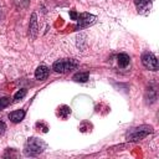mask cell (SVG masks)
<instances>
[{"instance_id":"8992f818","label":"cell","mask_w":159,"mask_h":159,"mask_svg":"<svg viewBox=\"0 0 159 159\" xmlns=\"http://www.w3.org/2000/svg\"><path fill=\"white\" fill-rule=\"evenodd\" d=\"M138 12L142 15H148L152 9V0H134Z\"/></svg>"},{"instance_id":"3957f363","label":"cell","mask_w":159,"mask_h":159,"mask_svg":"<svg viewBox=\"0 0 159 159\" xmlns=\"http://www.w3.org/2000/svg\"><path fill=\"white\" fill-rule=\"evenodd\" d=\"M78 62L75 58H63V60H57L53 65H52V70L55 72L58 73H66L71 70L77 68Z\"/></svg>"},{"instance_id":"30bf717a","label":"cell","mask_w":159,"mask_h":159,"mask_svg":"<svg viewBox=\"0 0 159 159\" xmlns=\"http://www.w3.org/2000/svg\"><path fill=\"white\" fill-rule=\"evenodd\" d=\"M117 60H118V66L120 68H125L129 65V61H130V58L127 53H119L117 56Z\"/></svg>"},{"instance_id":"9a60e30c","label":"cell","mask_w":159,"mask_h":159,"mask_svg":"<svg viewBox=\"0 0 159 159\" xmlns=\"http://www.w3.org/2000/svg\"><path fill=\"white\" fill-rule=\"evenodd\" d=\"M16 1V5L20 6V7H27L30 0H15Z\"/></svg>"},{"instance_id":"2e32d148","label":"cell","mask_w":159,"mask_h":159,"mask_svg":"<svg viewBox=\"0 0 159 159\" xmlns=\"http://www.w3.org/2000/svg\"><path fill=\"white\" fill-rule=\"evenodd\" d=\"M5 130H6V124L2 120H0V137L5 133Z\"/></svg>"},{"instance_id":"ba28073f","label":"cell","mask_w":159,"mask_h":159,"mask_svg":"<svg viewBox=\"0 0 159 159\" xmlns=\"http://www.w3.org/2000/svg\"><path fill=\"white\" fill-rule=\"evenodd\" d=\"M48 73H50V68L46 65H40L35 71V77L39 81H43L48 77Z\"/></svg>"},{"instance_id":"5b68a950","label":"cell","mask_w":159,"mask_h":159,"mask_svg":"<svg viewBox=\"0 0 159 159\" xmlns=\"http://www.w3.org/2000/svg\"><path fill=\"white\" fill-rule=\"evenodd\" d=\"M142 63L147 70L157 71L158 70V60L157 57L150 52H144L142 56Z\"/></svg>"},{"instance_id":"277c9868","label":"cell","mask_w":159,"mask_h":159,"mask_svg":"<svg viewBox=\"0 0 159 159\" xmlns=\"http://www.w3.org/2000/svg\"><path fill=\"white\" fill-rule=\"evenodd\" d=\"M96 19H97V17H96L94 15H92V14L82 12V14H80V15L77 16V26H76V29H77V30H78V29H84V27H87V26L94 24Z\"/></svg>"},{"instance_id":"8fae6325","label":"cell","mask_w":159,"mask_h":159,"mask_svg":"<svg viewBox=\"0 0 159 159\" xmlns=\"http://www.w3.org/2000/svg\"><path fill=\"white\" fill-rule=\"evenodd\" d=\"M72 78L76 82H86L88 80V73L87 72H77L76 75H73Z\"/></svg>"},{"instance_id":"52a82bcc","label":"cell","mask_w":159,"mask_h":159,"mask_svg":"<svg viewBox=\"0 0 159 159\" xmlns=\"http://www.w3.org/2000/svg\"><path fill=\"white\" fill-rule=\"evenodd\" d=\"M37 32H39V25H37V17H36V14L34 12L31 15V19H30V25H29V35L31 39H35L37 36Z\"/></svg>"},{"instance_id":"7a4b0ae2","label":"cell","mask_w":159,"mask_h":159,"mask_svg":"<svg viewBox=\"0 0 159 159\" xmlns=\"http://www.w3.org/2000/svg\"><path fill=\"white\" fill-rule=\"evenodd\" d=\"M152 132H153V128L150 125H140V127H135V128L129 129L125 134V138H127V140L135 142V140H140V139L145 138Z\"/></svg>"},{"instance_id":"9c48e42d","label":"cell","mask_w":159,"mask_h":159,"mask_svg":"<svg viewBox=\"0 0 159 159\" xmlns=\"http://www.w3.org/2000/svg\"><path fill=\"white\" fill-rule=\"evenodd\" d=\"M25 111L24 109H19V111H12V112H10L9 113V118H10V120L11 122H14V123H20L24 118H25Z\"/></svg>"},{"instance_id":"6da1fadb","label":"cell","mask_w":159,"mask_h":159,"mask_svg":"<svg viewBox=\"0 0 159 159\" xmlns=\"http://www.w3.org/2000/svg\"><path fill=\"white\" fill-rule=\"evenodd\" d=\"M46 149V143L39 138H29L24 145V154L26 157H36Z\"/></svg>"},{"instance_id":"7c38bea8","label":"cell","mask_w":159,"mask_h":159,"mask_svg":"<svg viewBox=\"0 0 159 159\" xmlns=\"http://www.w3.org/2000/svg\"><path fill=\"white\" fill-rule=\"evenodd\" d=\"M71 113V109H70V107H67V106H62L61 108H60V117H62V118H67V116Z\"/></svg>"},{"instance_id":"4fadbf2b","label":"cell","mask_w":159,"mask_h":159,"mask_svg":"<svg viewBox=\"0 0 159 159\" xmlns=\"http://www.w3.org/2000/svg\"><path fill=\"white\" fill-rule=\"evenodd\" d=\"M26 93H27V91H26L25 88H21V89H19V91L15 93V96H14V99H15V101H19V99L24 98V97L26 96Z\"/></svg>"},{"instance_id":"5bb4252c","label":"cell","mask_w":159,"mask_h":159,"mask_svg":"<svg viewBox=\"0 0 159 159\" xmlns=\"http://www.w3.org/2000/svg\"><path fill=\"white\" fill-rule=\"evenodd\" d=\"M10 104V97H1L0 98V111L4 109Z\"/></svg>"},{"instance_id":"e0dca14e","label":"cell","mask_w":159,"mask_h":159,"mask_svg":"<svg viewBox=\"0 0 159 159\" xmlns=\"http://www.w3.org/2000/svg\"><path fill=\"white\" fill-rule=\"evenodd\" d=\"M70 16H71L72 20H77V16H78V15H77V12H76L75 10H72V11H70Z\"/></svg>"}]
</instances>
